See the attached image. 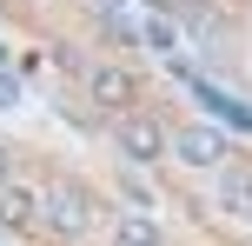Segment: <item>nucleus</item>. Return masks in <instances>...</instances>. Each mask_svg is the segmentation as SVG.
<instances>
[{
  "label": "nucleus",
  "mask_w": 252,
  "mask_h": 246,
  "mask_svg": "<svg viewBox=\"0 0 252 246\" xmlns=\"http://www.w3.org/2000/svg\"><path fill=\"white\" fill-rule=\"evenodd\" d=\"M120 146H126V160H159V127L153 120H120Z\"/></svg>",
  "instance_id": "nucleus-4"
},
{
  "label": "nucleus",
  "mask_w": 252,
  "mask_h": 246,
  "mask_svg": "<svg viewBox=\"0 0 252 246\" xmlns=\"http://www.w3.org/2000/svg\"><path fill=\"white\" fill-rule=\"evenodd\" d=\"M40 220L53 226V233H87V193H73V186H47L40 193Z\"/></svg>",
  "instance_id": "nucleus-1"
},
{
  "label": "nucleus",
  "mask_w": 252,
  "mask_h": 246,
  "mask_svg": "<svg viewBox=\"0 0 252 246\" xmlns=\"http://www.w3.org/2000/svg\"><path fill=\"white\" fill-rule=\"evenodd\" d=\"M192 100H199L206 113H219V120H226V127H239V133H252V106H239V100H232V93H219V87H213V80H206V73H192Z\"/></svg>",
  "instance_id": "nucleus-2"
},
{
  "label": "nucleus",
  "mask_w": 252,
  "mask_h": 246,
  "mask_svg": "<svg viewBox=\"0 0 252 246\" xmlns=\"http://www.w3.org/2000/svg\"><path fill=\"white\" fill-rule=\"evenodd\" d=\"M7 167H13V160H7V146H0V186H7Z\"/></svg>",
  "instance_id": "nucleus-11"
},
{
  "label": "nucleus",
  "mask_w": 252,
  "mask_h": 246,
  "mask_svg": "<svg viewBox=\"0 0 252 246\" xmlns=\"http://www.w3.org/2000/svg\"><path fill=\"white\" fill-rule=\"evenodd\" d=\"M219 207L226 213H252V173H226L219 180Z\"/></svg>",
  "instance_id": "nucleus-6"
},
{
  "label": "nucleus",
  "mask_w": 252,
  "mask_h": 246,
  "mask_svg": "<svg viewBox=\"0 0 252 246\" xmlns=\"http://www.w3.org/2000/svg\"><path fill=\"white\" fill-rule=\"evenodd\" d=\"M0 53H7V47H0Z\"/></svg>",
  "instance_id": "nucleus-12"
},
{
  "label": "nucleus",
  "mask_w": 252,
  "mask_h": 246,
  "mask_svg": "<svg viewBox=\"0 0 252 246\" xmlns=\"http://www.w3.org/2000/svg\"><path fill=\"white\" fill-rule=\"evenodd\" d=\"M139 40H146L153 53H179V34H173V20H166V13H146V27H139Z\"/></svg>",
  "instance_id": "nucleus-7"
},
{
  "label": "nucleus",
  "mask_w": 252,
  "mask_h": 246,
  "mask_svg": "<svg viewBox=\"0 0 252 246\" xmlns=\"http://www.w3.org/2000/svg\"><path fill=\"white\" fill-rule=\"evenodd\" d=\"M120 246H159V226L146 213H133V220H120Z\"/></svg>",
  "instance_id": "nucleus-8"
},
{
  "label": "nucleus",
  "mask_w": 252,
  "mask_h": 246,
  "mask_svg": "<svg viewBox=\"0 0 252 246\" xmlns=\"http://www.w3.org/2000/svg\"><path fill=\"white\" fill-rule=\"evenodd\" d=\"M33 207H40L33 193H20V186H0V220H33Z\"/></svg>",
  "instance_id": "nucleus-9"
},
{
  "label": "nucleus",
  "mask_w": 252,
  "mask_h": 246,
  "mask_svg": "<svg viewBox=\"0 0 252 246\" xmlns=\"http://www.w3.org/2000/svg\"><path fill=\"white\" fill-rule=\"evenodd\" d=\"M0 106H20V80H13L7 67H0Z\"/></svg>",
  "instance_id": "nucleus-10"
},
{
  "label": "nucleus",
  "mask_w": 252,
  "mask_h": 246,
  "mask_svg": "<svg viewBox=\"0 0 252 246\" xmlns=\"http://www.w3.org/2000/svg\"><path fill=\"white\" fill-rule=\"evenodd\" d=\"M87 87H93V100H100V106H126V100H133V80H126L120 67H93Z\"/></svg>",
  "instance_id": "nucleus-5"
},
{
  "label": "nucleus",
  "mask_w": 252,
  "mask_h": 246,
  "mask_svg": "<svg viewBox=\"0 0 252 246\" xmlns=\"http://www.w3.org/2000/svg\"><path fill=\"white\" fill-rule=\"evenodd\" d=\"M173 146H179V160H186V167H219V153H226V140H219L213 127H186Z\"/></svg>",
  "instance_id": "nucleus-3"
}]
</instances>
